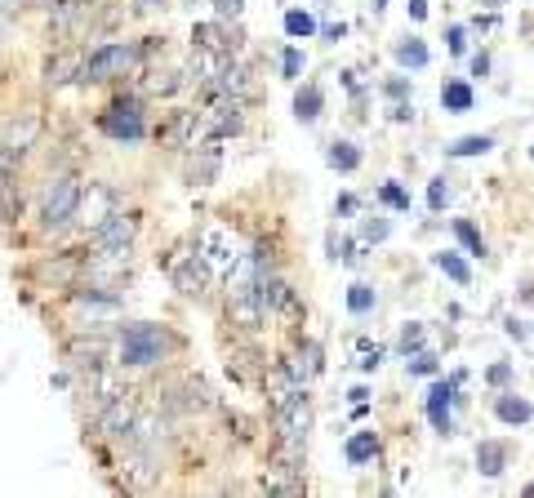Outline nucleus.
<instances>
[{
  "instance_id": "obj_11",
  "label": "nucleus",
  "mask_w": 534,
  "mask_h": 498,
  "mask_svg": "<svg viewBox=\"0 0 534 498\" xmlns=\"http://www.w3.org/2000/svg\"><path fill=\"white\" fill-rule=\"evenodd\" d=\"M116 209V192L112 187H103V183H89V187H81V201H76V218L94 232L98 223H103L107 214Z\"/></svg>"
},
{
  "instance_id": "obj_7",
  "label": "nucleus",
  "mask_w": 534,
  "mask_h": 498,
  "mask_svg": "<svg viewBox=\"0 0 534 498\" xmlns=\"http://www.w3.org/2000/svg\"><path fill=\"white\" fill-rule=\"evenodd\" d=\"M196 254L205 258V267L210 272H232V263L241 258V249H236L232 232L227 227H205L201 236H196Z\"/></svg>"
},
{
  "instance_id": "obj_9",
  "label": "nucleus",
  "mask_w": 534,
  "mask_h": 498,
  "mask_svg": "<svg viewBox=\"0 0 534 498\" xmlns=\"http://www.w3.org/2000/svg\"><path fill=\"white\" fill-rule=\"evenodd\" d=\"M134 418H138L134 396L121 392L116 401H107L103 410H98V427H103V436H112V441H125V436L134 432Z\"/></svg>"
},
{
  "instance_id": "obj_46",
  "label": "nucleus",
  "mask_w": 534,
  "mask_h": 498,
  "mask_svg": "<svg viewBox=\"0 0 534 498\" xmlns=\"http://www.w3.org/2000/svg\"><path fill=\"white\" fill-rule=\"evenodd\" d=\"M348 396H352V405H365V401H370V392H365V387H352Z\"/></svg>"
},
{
  "instance_id": "obj_37",
  "label": "nucleus",
  "mask_w": 534,
  "mask_h": 498,
  "mask_svg": "<svg viewBox=\"0 0 534 498\" xmlns=\"http://www.w3.org/2000/svg\"><path fill=\"white\" fill-rule=\"evenodd\" d=\"M281 72L290 76V81L303 72V54H299V49H285V58H281Z\"/></svg>"
},
{
  "instance_id": "obj_29",
  "label": "nucleus",
  "mask_w": 534,
  "mask_h": 498,
  "mask_svg": "<svg viewBox=\"0 0 534 498\" xmlns=\"http://www.w3.org/2000/svg\"><path fill=\"white\" fill-rule=\"evenodd\" d=\"M454 236H459V241L468 245V254H477V258L486 254V241H481V236H477V227H472L468 218H459V223H454Z\"/></svg>"
},
{
  "instance_id": "obj_34",
  "label": "nucleus",
  "mask_w": 534,
  "mask_h": 498,
  "mask_svg": "<svg viewBox=\"0 0 534 498\" xmlns=\"http://www.w3.org/2000/svg\"><path fill=\"white\" fill-rule=\"evenodd\" d=\"M445 201H450V187H445V178H432V187H428V205H432V209H445Z\"/></svg>"
},
{
  "instance_id": "obj_14",
  "label": "nucleus",
  "mask_w": 534,
  "mask_h": 498,
  "mask_svg": "<svg viewBox=\"0 0 534 498\" xmlns=\"http://www.w3.org/2000/svg\"><path fill=\"white\" fill-rule=\"evenodd\" d=\"M67 356H72L76 365H81V370H94V365H107V338L103 334H81V338H72V343H67Z\"/></svg>"
},
{
  "instance_id": "obj_33",
  "label": "nucleus",
  "mask_w": 534,
  "mask_h": 498,
  "mask_svg": "<svg viewBox=\"0 0 534 498\" xmlns=\"http://www.w3.org/2000/svg\"><path fill=\"white\" fill-rule=\"evenodd\" d=\"M388 232H392V227L383 223V218H365V223H361V236H365V241H388Z\"/></svg>"
},
{
  "instance_id": "obj_40",
  "label": "nucleus",
  "mask_w": 534,
  "mask_h": 498,
  "mask_svg": "<svg viewBox=\"0 0 534 498\" xmlns=\"http://www.w3.org/2000/svg\"><path fill=\"white\" fill-rule=\"evenodd\" d=\"M214 9H219V18H241L245 0H214Z\"/></svg>"
},
{
  "instance_id": "obj_30",
  "label": "nucleus",
  "mask_w": 534,
  "mask_h": 498,
  "mask_svg": "<svg viewBox=\"0 0 534 498\" xmlns=\"http://www.w3.org/2000/svg\"><path fill=\"white\" fill-rule=\"evenodd\" d=\"M285 32H290V36H303V41H308V36L316 32L312 14H303V9H290V14H285Z\"/></svg>"
},
{
  "instance_id": "obj_41",
  "label": "nucleus",
  "mask_w": 534,
  "mask_h": 498,
  "mask_svg": "<svg viewBox=\"0 0 534 498\" xmlns=\"http://www.w3.org/2000/svg\"><path fill=\"white\" fill-rule=\"evenodd\" d=\"M468 41H463V27H450V54H463Z\"/></svg>"
},
{
  "instance_id": "obj_4",
  "label": "nucleus",
  "mask_w": 534,
  "mask_h": 498,
  "mask_svg": "<svg viewBox=\"0 0 534 498\" xmlns=\"http://www.w3.org/2000/svg\"><path fill=\"white\" fill-rule=\"evenodd\" d=\"M130 67H134V49L130 45H98L94 54L85 58L81 81L85 85H103V81H116V76H125Z\"/></svg>"
},
{
  "instance_id": "obj_36",
  "label": "nucleus",
  "mask_w": 534,
  "mask_h": 498,
  "mask_svg": "<svg viewBox=\"0 0 534 498\" xmlns=\"http://www.w3.org/2000/svg\"><path fill=\"white\" fill-rule=\"evenodd\" d=\"M419 347H423V330H419V325H405V334H401V352L410 356V352H419Z\"/></svg>"
},
{
  "instance_id": "obj_43",
  "label": "nucleus",
  "mask_w": 534,
  "mask_h": 498,
  "mask_svg": "<svg viewBox=\"0 0 534 498\" xmlns=\"http://www.w3.org/2000/svg\"><path fill=\"white\" fill-rule=\"evenodd\" d=\"M508 365H494V370H490V383H508Z\"/></svg>"
},
{
  "instance_id": "obj_23",
  "label": "nucleus",
  "mask_w": 534,
  "mask_h": 498,
  "mask_svg": "<svg viewBox=\"0 0 534 498\" xmlns=\"http://www.w3.org/2000/svg\"><path fill=\"white\" fill-rule=\"evenodd\" d=\"M178 410H210V387L205 383H183V401H174Z\"/></svg>"
},
{
  "instance_id": "obj_39",
  "label": "nucleus",
  "mask_w": 534,
  "mask_h": 498,
  "mask_svg": "<svg viewBox=\"0 0 534 498\" xmlns=\"http://www.w3.org/2000/svg\"><path fill=\"white\" fill-rule=\"evenodd\" d=\"M356 347H361V361H356L361 370H374L383 361V347H370V343H356Z\"/></svg>"
},
{
  "instance_id": "obj_19",
  "label": "nucleus",
  "mask_w": 534,
  "mask_h": 498,
  "mask_svg": "<svg viewBox=\"0 0 534 498\" xmlns=\"http://www.w3.org/2000/svg\"><path fill=\"white\" fill-rule=\"evenodd\" d=\"M374 454H379V436H374V432H356L348 441V463L361 467V463H370Z\"/></svg>"
},
{
  "instance_id": "obj_12",
  "label": "nucleus",
  "mask_w": 534,
  "mask_h": 498,
  "mask_svg": "<svg viewBox=\"0 0 534 498\" xmlns=\"http://www.w3.org/2000/svg\"><path fill=\"white\" fill-rule=\"evenodd\" d=\"M36 138H41V116L23 112V116H14V121H9L5 138H0V147H5V152H14L18 161H23V156L36 147Z\"/></svg>"
},
{
  "instance_id": "obj_8",
  "label": "nucleus",
  "mask_w": 534,
  "mask_h": 498,
  "mask_svg": "<svg viewBox=\"0 0 534 498\" xmlns=\"http://www.w3.org/2000/svg\"><path fill=\"white\" fill-rule=\"evenodd\" d=\"M272 414H276V432H281V441H285V445H303V441H308V427H312L308 392L290 396V401H285L281 410H272Z\"/></svg>"
},
{
  "instance_id": "obj_24",
  "label": "nucleus",
  "mask_w": 534,
  "mask_h": 498,
  "mask_svg": "<svg viewBox=\"0 0 534 498\" xmlns=\"http://www.w3.org/2000/svg\"><path fill=\"white\" fill-rule=\"evenodd\" d=\"M494 147L490 134H472V138H459V143H450V156H486Z\"/></svg>"
},
{
  "instance_id": "obj_26",
  "label": "nucleus",
  "mask_w": 534,
  "mask_h": 498,
  "mask_svg": "<svg viewBox=\"0 0 534 498\" xmlns=\"http://www.w3.org/2000/svg\"><path fill=\"white\" fill-rule=\"evenodd\" d=\"M397 63L401 67H428V45L423 41H401L397 45Z\"/></svg>"
},
{
  "instance_id": "obj_47",
  "label": "nucleus",
  "mask_w": 534,
  "mask_h": 498,
  "mask_svg": "<svg viewBox=\"0 0 534 498\" xmlns=\"http://www.w3.org/2000/svg\"><path fill=\"white\" fill-rule=\"evenodd\" d=\"M526 494H534V481H530V490H526Z\"/></svg>"
},
{
  "instance_id": "obj_3",
  "label": "nucleus",
  "mask_w": 534,
  "mask_h": 498,
  "mask_svg": "<svg viewBox=\"0 0 534 498\" xmlns=\"http://www.w3.org/2000/svg\"><path fill=\"white\" fill-rule=\"evenodd\" d=\"M165 267H170V281L178 285V294L187 298H205L210 294V267H205L201 254H187V249H174L170 258H165Z\"/></svg>"
},
{
  "instance_id": "obj_45",
  "label": "nucleus",
  "mask_w": 534,
  "mask_h": 498,
  "mask_svg": "<svg viewBox=\"0 0 534 498\" xmlns=\"http://www.w3.org/2000/svg\"><path fill=\"white\" fill-rule=\"evenodd\" d=\"M325 41H343V23H330V27H325Z\"/></svg>"
},
{
  "instance_id": "obj_25",
  "label": "nucleus",
  "mask_w": 534,
  "mask_h": 498,
  "mask_svg": "<svg viewBox=\"0 0 534 498\" xmlns=\"http://www.w3.org/2000/svg\"><path fill=\"white\" fill-rule=\"evenodd\" d=\"M325 161H330L334 169H343V174H352V169L361 165V152H356L352 143H334V147H330V156H325Z\"/></svg>"
},
{
  "instance_id": "obj_13",
  "label": "nucleus",
  "mask_w": 534,
  "mask_h": 498,
  "mask_svg": "<svg viewBox=\"0 0 534 498\" xmlns=\"http://www.w3.org/2000/svg\"><path fill=\"white\" fill-rule=\"evenodd\" d=\"M81 67H85V54L81 49H63L45 63V85H67V81H81Z\"/></svg>"
},
{
  "instance_id": "obj_28",
  "label": "nucleus",
  "mask_w": 534,
  "mask_h": 498,
  "mask_svg": "<svg viewBox=\"0 0 534 498\" xmlns=\"http://www.w3.org/2000/svg\"><path fill=\"white\" fill-rule=\"evenodd\" d=\"M76 272H81V263H76V258H58V267L54 263L41 267V276H49V281H58V285H72Z\"/></svg>"
},
{
  "instance_id": "obj_18",
  "label": "nucleus",
  "mask_w": 534,
  "mask_h": 498,
  "mask_svg": "<svg viewBox=\"0 0 534 498\" xmlns=\"http://www.w3.org/2000/svg\"><path fill=\"white\" fill-rule=\"evenodd\" d=\"M477 467L486 476H499L503 467H508V445H499V441H481L477 445Z\"/></svg>"
},
{
  "instance_id": "obj_44",
  "label": "nucleus",
  "mask_w": 534,
  "mask_h": 498,
  "mask_svg": "<svg viewBox=\"0 0 534 498\" xmlns=\"http://www.w3.org/2000/svg\"><path fill=\"white\" fill-rule=\"evenodd\" d=\"M18 9H23V0H0V14H5V18L18 14Z\"/></svg>"
},
{
  "instance_id": "obj_17",
  "label": "nucleus",
  "mask_w": 534,
  "mask_h": 498,
  "mask_svg": "<svg viewBox=\"0 0 534 498\" xmlns=\"http://www.w3.org/2000/svg\"><path fill=\"white\" fill-rule=\"evenodd\" d=\"M450 401H454L450 383H437L428 392V414H432V423H437V432H450Z\"/></svg>"
},
{
  "instance_id": "obj_32",
  "label": "nucleus",
  "mask_w": 534,
  "mask_h": 498,
  "mask_svg": "<svg viewBox=\"0 0 534 498\" xmlns=\"http://www.w3.org/2000/svg\"><path fill=\"white\" fill-rule=\"evenodd\" d=\"M348 307L356 316L370 312V307H374V290H370V285H352V290H348Z\"/></svg>"
},
{
  "instance_id": "obj_42",
  "label": "nucleus",
  "mask_w": 534,
  "mask_h": 498,
  "mask_svg": "<svg viewBox=\"0 0 534 498\" xmlns=\"http://www.w3.org/2000/svg\"><path fill=\"white\" fill-rule=\"evenodd\" d=\"M472 72L486 76V72H490V58H486V54H477V58H472Z\"/></svg>"
},
{
  "instance_id": "obj_20",
  "label": "nucleus",
  "mask_w": 534,
  "mask_h": 498,
  "mask_svg": "<svg viewBox=\"0 0 534 498\" xmlns=\"http://www.w3.org/2000/svg\"><path fill=\"white\" fill-rule=\"evenodd\" d=\"M441 103H445V112H468V107H472V85H463V81H445Z\"/></svg>"
},
{
  "instance_id": "obj_22",
  "label": "nucleus",
  "mask_w": 534,
  "mask_h": 498,
  "mask_svg": "<svg viewBox=\"0 0 534 498\" xmlns=\"http://www.w3.org/2000/svg\"><path fill=\"white\" fill-rule=\"evenodd\" d=\"M494 414L503 418V423H530V401H521V396H499V405H494Z\"/></svg>"
},
{
  "instance_id": "obj_16",
  "label": "nucleus",
  "mask_w": 534,
  "mask_h": 498,
  "mask_svg": "<svg viewBox=\"0 0 534 498\" xmlns=\"http://www.w3.org/2000/svg\"><path fill=\"white\" fill-rule=\"evenodd\" d=\"M192 41H196V49H205V54H219V58H232V49H236V41H227L223 27H214V23L196 27Z\"/></svg>"
},
{
  "instance_id": "obj_38",
  "label": "nucleus",
  "mask_w": 534,
  "mask_h": 498,
  "mask_svg": "<svg viewBox=\"0 0 534 498\" xmlns=\"http://www.w3.org/2000/svg\"><path fill=\"white\" fill-rule=\"evenodd\" d=\"M410 374H437V356H428V352H414Z\"/></svg>"
},
{
  "instance_id": "obj_6",
  "label": "nucleus",
  "mask_w": 534,
  "mask_h": 498,
  "mask_svg": "<svg viewBox=\"0 0 534 498\" xmlns=\"http://www.w3.org/2000/svg\"><path fill=\"white\" fill-rule=\"evenodd\" d=\"M263 303H259V285H232L227 290V321L241 334H259L263 330Z\"/></svg>"
},
{
  "instance_id": "obj_1",
  "label": "nucleus",
  "mask_w": 534,
  "mask_h": 498,
  "mask_svg": "<svg viewBox=\"0 0 534 498\" xmlns=\"http://www.w3.org/2000/svg\"><path fill=\"white\" fill-rule=\"evenodd\" d=\"M165 352H170V334L161 325H130L121 334V365H130V370H147V365L165 361Z\"/></svg>"
},
{
  "instance_id": "obj_27",
  "label": "nucleus",
  "mask_w": 534,
  "mask_h": 498,
  "mask_svg": "<svg viewBox=\"0 0 534 498\" xmlns=\"http://www.w3.org/2000/svg\"><path fill=\"white\" fill-rule=\"evenodd\" d=\"M437 267H441V272H445V276H450V281H454V285H468V281H472L468 263H463V258H459V254H437Z\"/></svg>"
},
{
  "instance_id": "obj_35",
  "label": "nucleus",
  "mask_w": 534,
  "mask_h": 498,
  "mask_svg": "<svg viewBox=\"0 0 534 498\" xmlns=\"http://www.w3.org/2000/svg\"><path fill=\"white\" fill-rule=\"evenodd\" d=\"M379 196H383V201H388L392 209H410V196H405L397 183H383V192H379Z\"/></svg>"
},
{
  "instance_id": "obj_31",
  "label": "nucleus",
  "mask_w": 534,
  "mask_h": 498,
  "mask_svg": "<svg viewBox=\"0 0 534 498\" xmlns=\"http://www.w3.org/2000/svg\"><path fill=\"white\" fill-rule=\"evenodd\" d=\"M254 365H259V356H254V352H241L236 361H227V374H236L241 383H254Z\"/></svg>"
},
{
  "instance_id": "obj_2",
  "label": "nucleus",
  "mask_w": 534,
  "mask_h": 498,
  "mask_svg": "<svg viewBox=\"0 0 534 498\" xmlns=\"http://www.w3.org/2000/svg\"><path fill=\"white\" fill-rule=\"evenodd\" d=\"M76 201H81V183L67 178V174H58L54 183L45 187V201H41V227L45 232H63V227L76 218Z\"/></svg>"
},
{
  "instance_id": "obj_5",
  "label": "nucleus",
  "mask_w": 534,
  "mask_h": 498,
  "mask_svg": "<svg viewBox=\"0 0 534 498\" xmlns=\"http://www.w3.org/2000/svg\"><path fill=\"white\" fill-rule=\"evenodd\" d=\"M98 125H103V134L121 138V143H138V138H147L143 103H138V98H116V103L98 116Z\"/></svg>"
},
{
  "instance_id": "obj_21",
  "label": "nucleus",
  "mask_w": 534,
  "mask_h": 498,
  "mask_svg": "<svg viewBox=\"0 0 534 498\" xmlns=\"http://www.w3.org/2000/svg\"><path fill=\"white\" fill-rule=\"evenodd\" d=\"M321 107H325V98H321V89H316V85L299 89V98H294V116H299V121H316V116H321Z\"/></svg>"
},
{
  "instance_id": "obj_15",
  "label": "nucleus",
  "mask_w": 534,
  "mask_h": 498,
  "mask_svg": "<svg viewBox=\"0 0 534 498\" xmlns=\"http://www.w3.org/2000/svg\"><path fill=\"white\" fill-rule=\"evenodd\" d=\"M18 218H23V187H18V174H9L0 183V223L14 227Z\"/></svg>"
},
{
  "instance_id": "obj_10",
  "label": "nucleus",
  "mask_w": 534,
  "mask_h": 498,
  "mask_svg": "<svg viewBox=\"0 0 534 498\" xmlns=\"http://www.w3.org/2000/svg\"><path fill=\"white\" fill-rule=\"evenodd\" d=\"M138 236V218L134 214H121V209H112V214L103 218V223L94 227V245L98 249H130Z\"/></svg>"
}]
</instances>
